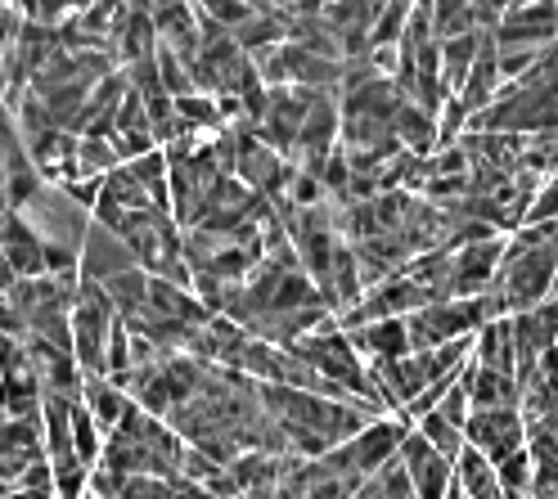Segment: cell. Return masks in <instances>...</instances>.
I'll use <instances>...</instances> for the list:
<instances>
[{"mask_svg": "<svg viewBox=\"0 0 558 499\" xmlns=\"http://www.w3.org/2000/svg\"><path fill=\"white\" fill-rule=\"evenodd\" d=\"M14 217L41 239V247H73V253H82L86 243V230H90V211L77 207L73 198H68L63 185H41L37 194H32Z\"/></svg>", "mask_w": 558, "mask_h": 499, "instance_id": "6da1fadb", "label": "cell"}, {"mask_svg": "<svg viewBox=\"0 0 558 499\" xmlns=\"http://www.w3.org/2000/svg\"><path fill=\"white\" fill-rule=\"evenodd\" d=\"M486 325V306L482 297H450L437 306H424L405 319V333H410V351H437L446 342H460L473 338Z\"/></svg>", "mask_w": 558, "mask_h": 499, "instance_id": "7a4b0ae2", "label": "cell"}, {"mask_svg": "<svg viewBox=\"0 0 558 499\" xmlns=\"http://www.w3.org/2000/svg\"><path fill=\"white\" fill-rule=\"evenodd\" d=\"M464 441L500 468L505 459L527 450V418L522 410H473L464 423Z\"/></svg>", "mask_w": 558, "mask_h": 499, "instance_id": "3957f363", "label": "cell"}, {"mask_svg": "<svg viewBox=\"0 0 558 499\" xmlns=\"http://www.w3.org/2000/svg\"><path fill=\"white\" fill-rule=\"evenodd\" d=\"M558 41V5H505L496 46L500 50H545Z\"/></svg>", "mask_w": 558, "mask_h": 499, "instance_id": "277c9868", "label": "cell"}, {"mask_svg": "<svg viewBox=\"0 0 558 499\" xmlns=\"http://www.w3.org/2000/svg\"><path fill=\"white\" fill-rule=\"evenodd\" d=\"M505 243L509 239H486L469 243L450 257V297H486V289L496 283V270L505 261Z\"/></svg>", "mask_w": 558, "mask_h": 499, "instance_id": "5b68a950", "label": "cell"}, {"mask_svg": "<svg viewBox=\"0 0 558 499\" xmlns=\"http://www.w3.org/2000/svg\"><path fill=\"white\" fill-rule=\"evenodd\" d=\"M126 270H135V257H131V247L122 243V234H113V230H104V226L90 221L86 243H82V279L109 283V279H118Z\"/></svg>", "mask_w": 558, "mask_h": 499, "instance_id": "8992f818", "label": "cell"}, {"mask_svg": "<svg viewBox=\"0 0 558 499\" xmlns=\"http://www.w3.org/2000/svg\"><path fill=\"white\" fill-rule=\"evenodd\" d=\"M482 37V46H477V59H473V68H469V82H464V90L456 95L460 104H464V113L469 118H477V113H486L496 104V95H500V46H496V37L492 32H477Z\"/></svg>", "mask_w": 558, "mask_h": 499, "instance_id": "52a82bcc", "label": "cell"}, {"mask_svg": "<svg viewBox=\"0 0 558 499\" xmlns=\"http://www.w3.org/2000/svg\"><path fill=\"white\" fill-rule=\"evenodd\" d=\"M460 382L469 391V410H522V387L518 378L509 374H496V369H482V365H464L460 369Z\"/></svg>", "mask_w": 558, "mask_h": 499, "instance_id": "ba28073f", "label": "cell"}, {"mask_svg": "<svg viewBox=\"0 0 558 499\" xmlns=\"http://www.w3.org/2000/svg\"><path fill=\"white\" fill-rule=\"evenodd\" d=\"M352 351L361 361H405L410 355V333H405V319H383V325H369L361 333H347Z\"/></svg>", "mask_w": 558, "mask_h": 499, "instance_id": "9c48e42d", "label": "cell"}, {"mask_svg": "<svg viewBox=\"0 0 558 499\" xmlns=\"http://www.w3.org/2000/svg\"><path fill=\"white\" fill-rule=\"evenodd\" d=\"M473 365L518 378V355H513V329H509V319H492V325H482L473 333Z\"/></svg>", "mask_w": 558, "mask_h": 499, "instance_id": "30bf717a", "label": "cell"}, {"mask_svg": "<svg viewBox=\"0 0 558 499\" xmlns=\"http://www.w3.org/2000/svg\"><path fill=\"white\" fill-rule=\"evenodd\" d=\"M279 473H284V459H270V454H262V450H248V454H239V459L230 463V477L239 482L243 495L279 486Z\"/></svg>", "mask_w": 558, "mask_h": 499, "instance_id": "8fae6325", "label": "cell"}, {"mask_svg": "<svg viewBox=\"0 0 558 499\" xmlns=\"http://www.w3.org/2000/svg\"><path fill=\"white\" fill-rule=\"evenodd\" d=\"M477 46H482L477 32H473V37H460V41H446V46H441V82H446L450 95L464 90L469 68H473V59H477Z\"/></svg>", "mask_w": 558, "mask_h": 499, "instance_id": "7c38bea8", "label": "cell"}, {"mask_svg": "<svg viewBox=\"0 0 558 499\" xmlns=\"http://www.w3.org/2000/svg\"><path fill=\"white\" fill-rule=\"evenodd\" d=\"M473 32H477L473 5H433V41H437V46L460 41V37H473Z\"/></svg>", "mask_w": 558, "mask_h": 499, "instance_id": "4fadbf2b", "label": "cell"}, {"mask_svg": "<svg viewBox=\"0 0 558 499\" xmlns=\"http://www.w3.org/2000/svg\"><path fill=\"white\" fill-rule=\"evenodd\" d=\"M410 23V5H378V23H374V50H397Z\"/></svg>", "mask_w": 558, "mask_h": 499, "instance_id": "5bb4252c", "label": "cell"}, {"mask_svg": "<svg viewBox=\"0 0 558 499\" xmlns=\"http://www.w3.org/2000/svg\"><path fill=\"white\" fill-rule=\"evenodd\" d=\"M5 499H54V495H37V490H10Z\"/></svg>", "mask_w": 558, "mask_h": 499, "instance_id": "9a60e30c", "label": "cell"}]
</instances>
